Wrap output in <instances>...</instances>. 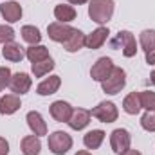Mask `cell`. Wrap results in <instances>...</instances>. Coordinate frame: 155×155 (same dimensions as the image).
Masks as SVG:
<instances>
[{
    "mask_svg": "<svg viewBox=\"0 0 155 155\" xmlns=\"http://www.w3.org/2000/svg\"><path fill=\"white\" fill-rule=\"evenodd\" d=\"M114 15V0H90L88 16L96 24H107Z\"/></svg>",
    "mask_w": 155,
    "mask_h": 155,
    "instance_id": "obj_1",
    "label": "cell"
},
{
    "mask_svg": "<svg viewBox=\"0 0 155 155\" xmlns=\"http://www.w3.org/2000/svg\"><path fill=\"white\" fill-rule=\"evenodd\" d=\"M72 146V137L67 132H54L49 135V150L54 155H65Z\"/></svg>",
    "mask_w": 155,
    "mask_h": 155,
    "instance_id": "obj_2",
    "label": "cell"
},
{
    "mask_svg": "<svg viewBox=\"0 0 155 155\" xmlns=\"http://www.w3.org/2000/svg\"><path fill=\"white\" fill-rule=\"evenodd\" d=\"M124 83H126V72L119 67H114L112 74L105 81H101V87H103V92H107V94H117V92H121Z\"/></svg>",
    "mask_w": 155,
    "mask_h": 155,
    "instance_id": "obj_3",
    "label": "cell"
},
{
    "mask_svg": "<svg viewBox=\"0 0 155 155\" xmlns=\"http://www.w3.org/2000/svg\"><path fill=\"white\" fill-rule=\"evenodd\" d=\"M9 87H11V90L16 92V94H25V92H29V88H31V78L27 76L25 72H16L15 76H11Z\"/></svg>",
    "mask_w": 155,
    "mask_h": 155,
    "instance_id": "obj_11",
    "label": "cell"
},
{
    "mask_svg": "<svg viewBox=\"0 0 155 155\" xmlns=\"http://www.w3.org/2000/svg\"><path fill=\"white\" fill-rule=\"evenodd\" d=\"M112 45H114V47H116V45H121L123 54H124L126 58H132V56H135V52H137L135 36H134L130 31H119V35H117L116 40L112 41Z\"/></svg>",
    "mask_w": 155,
    "mask_h": 155,
    "instance_id": "obj_4",
    "label": "cell"
},
{
    "mask_svg": "<svg viewBox=\"0 0 155 155\" xmlns=\"http://www.w3.org/2000/svg\"><path fill=\"white\" fill-rule=\"evenodd\" d=\"M25 56H27L33 63H38V61H43V60L51 58L47 47H43V45H31V47L25 51Z\"/></svg>",
    "mask_w": 155,
    "mask_h": 155,
    "instance_id": "obj_23",
    "label": "cell"
},
{
    "mask_svg": "<svg viewBox=\"0 0 155 155\" xmlns=\"http://www.w3.org/2000/svg\"><path fill=\"white\" fill-rule=\"evenodd\" d=\"M7 153H9V143L4 137H0V155H7Z\"/></svg>",
    "mask_w": 155,
    "mask_h": 155,
    "instance_id": "obj_31",
    "label": "cell"
},
{
    "mask_svg": "<svg viewBox=\"0 0 155 155\" xmlns=\"http://www.w3.org/2000/svg\"><path fill=\"white\" fill-rule=\"evenodd\" d=\"M15 38V31L9 25H0V43H9Z\"/></svg>",
    "mask_w": 155,
    "mask_h": 155,
    "instance_id": "obj_29",
    "label": "cell"
},
{
    "mask_svg": "<svg viewBox=\"0 0 155 155\" xmlns=\"http://www.w3.org/2000/svg\"><path fill=\"white\" fill-rule=\"evenodd\" d=\"M33 74L36 78H41L45 76L49 71H52L54 69V61H52V58H47V60H43V61H38V63H33Z\"/></svg>",
    "mask_w": 155,
    "mask_h": 155,
    "instance_id": "obj_25",
    "label": "cell"
},
{
    "mask_svg": "<svg viewBox=\"0 0 155 155\" xmlns=\"http://www.w3.org/2000/svg\"><path fill=\"white\" fill-rule=\"evenodd\" d=\"M54 16L61 24H67V22H72L76 18V9L72 5H67V4H60L54 7Z\"/></svg>",
    "mask_w": 155,
    "mask_h": 155,
    "instance_id": "obj_19",
    "label": "cell"
},
{
    "mask_svg": "<svg viewBox=\"0 0 155 155\" xmlns=\"http://www.w3.org/2000/svg\"><path fill=\"white\" fill-rule=\"evenodd\" d=\"M27 124L33 130L35 135H47V124L43 121V117L40 116L38 112H29L27 114Z\"/></svg>",
    "mask_w": 155,
    "mask_h": 155,
    "instance_id": "obj_16",
    "label": "cell"
},
{
    "mask_svg": "<svg viewBox=\"0 0 155 155\" xmlns=\"http://www.w3.org/2000/svg\"><path fill=\"white\" fill-rule=\"evenodd\" d=\"M20 108V97L15 94H7L0 99V114H15Z\"/></svg>",
    "mask_w": 155,
    "mask_h": 155,
    "instance_id": "obj_18",
    "label": "cell"
},
{
    "mask_svg": "<svg viewBox=\"0 0 155 155\" xmlns=\"http://www.w3.org/2000/svg\"><path fill=\"white\" fill-rule=\"evenodd\" d=\"M141 47L150 52V51H155V31L153 29H146L141 33Z\"/></svg>",
    "mask_w": 155,
    "mask_h": 155,
    "instance_id": "obj_26",
    "label": "cell"
},
{
    "mask_svg": "<svg viewBox=\"0 0 155 155\" xmlns=\"http://www.w3.org/2000/svg\"><path fill=\"white\" fill-rule=\"evenodd\" d=\"M139 97H141V107H144L148 112L155 110V92H150V90L139 92Z\"/></svg>",
    "mask_w": 155,
    "mask_h": 155,
    "instance_id": "obj_27",
    "label": "cell"
},
{
    "mask_svg": "<svg viewBox=\"0 0 155 155\" xmlns=\"http://www.w3.org/2000/svg\"><path fill=\"white\" fill-rule=\"evenodd\" d=\"M11 81V71L7 67H0V90L5 88Z\"/></svg>",
    "mask_w": 155,
    "mask_h": 155,
    "instance_id": "obj_30",
    "label": "cell"
},
{
    "mask_svg": "<svg viewBox=\"0 0 155 155\" xmlns=\"http://www.w3.org/2000/svg\"><path fill=\"white\" fill-rule=\"evenodd\" d=\"M71 4H85V2H88V0H69Z\"/></svg>",
    "mask_w": 155,
    "mask_h": 155,
    "instance_id": "obj_34",
    "label": "cell"
},
{
    "mask_svg": "<svg viewBox=\"0 0 155 155\" xmlns=\"http://www.w3.org/2000/svg\"><path fill=\"white\" fill-rule=\"evenodd\" d=\"M72 107L65 101H54L51 105V116L54 117L58 123H67L71 119V114H72Z\"/></svg>",
    "mask_w": 155,
    "mask_h": 155,
    "instance_id": "obj_9",
    "label": "cell"
},
{
    "mask_svg": "<svg viewBox=\"0 0 155 155\" xmlns=\"http://www.w3.org/2000/svg\"><path fill=\"white\" fill-rule=\"evenodd\" d=\"M76 155H92V153H88V152H78Z\"/></svg>",
    "mask_w": 155,
    "mask_h": 155,
    "instance_id": "obj_36",
    "label": "cell"
},
{
    "mask_svg": "<svg viewBox=\"0 0 155 155\" xmlns=\"http://www.w3.org/2000/svg\"><path fill=\"white\" fill-rule=\"evenodd\" d=\"M108 29L107 27H97L96 31H92L88 36H87V41H85V45L88 47V49H99L105 41H107V38H108Z\"/></svg>",
    "mask_w": 155,
    "mask_h": 155,
    "instance_id": "obj_13",
    "label": "cell"
},
{
    "mask_svg": "<svg viewBox=\"0 0 155 155\" xmlns=\"http://www.w3.org/2000/svg\"><path fill=\"white\" fill-rule=\"evenodd\" d=\"M22 38L25 40L27 43H31V45H36L41 40V35H40V31L35 25H24L22 27Z\"/></svg>",
    "mask_w": 155,
    "mask_h": 155,
    "instance_id": "obj_24",
    "label": "cell"
},
{
    "mask_svg": "<svg viewBox=\"0 0 155 155\" xmlns=\"http://www.w3.org/2000/svg\"><path fill=\"white\" fill-rule=\"evenodd\" d=\"M103 139H105V132L103 130H90L88 134H85L83 143H85V146L88 150H96V148L101 146Z\"/></svg>",
    "mask_w": 155,
    "mask_h": 155,
    "instance_id": "obj_22",
    "label": "cell"
},
{
    "mask_svg": "<svg viewBox=\"0 0 155 155\" xmlns=\"http://www.w3.org/2000/svg\"><path fill=\"white\" fill-rule=\"evenodd\" d=\"M123 108H124L126 114H132V116L139 114V110L143 108V107H141L139 92H132V94H128V96L124 97V101H123Z\"/></svg>",
    "mask_w": 155,
    "mask_h": 155,
    "instance_id": "obj_21",
    "label": "cell"
},
{
    "mask_svg": "<svg viewBox=\"0 0 155 155\" xmlns=\"http://www.w3.org/2000/svg\"><path fill=\"white\" fill-rule=\"evenodd\" d=\"M41 150L38 135H27L22 139V153L24 155H38Z\"/></svg>",
    "mask_w": 155,
    "mask_h": 155,
    "instance_id": "obj_20",
    "label": "cell"
},
{
    "mask_svg": "<svg viewBox=\"0 0 155 155\" xmlns=\"http://www.w3.org/2000/svg\"><path fill=\"white\" fill-rule=\"evenodd\" d=\"M60 85H61L60 76H51V78H47V79H43V81L40 83L38 88H36V92H38L40 96H51V94H54V92L60 88Z\"/></svg>",
    "mask_w": 155,
    "mask_h": 155,
    "instance_id": "obj_17",
    "label": "cell"
},
{
    "mask_svg": "<svg viewBox=\"0 0 155 155\" xmlns=\"http://www.w3.org/2000/svg\"><path fill=\"white\" fill-rule=\"evenodd\" d=\"M67 123H69V126L72 130H83L90 123V112L85 110V108H76V110H72L71 119Z\"/></svg>",
    "mask_w": 155,
    "mask_h": 155,
    "instance_id": "obj_12",
    "label": "cell"
},
{
    "mask_svg": "<svg viewBox=\"0 0 155 155\" xmlns=\"http://www.w3.org/2000/svg\"><path fill=\"white\" fill-rule=\"evenodd\" d=\"M4 58L9 60V61H22L24 60V47L20 43H15V41H9V43H4V51H2Z\"/></svg>",
    "mask_w": 155,
    "mask_h": 155,
    "instance_id": "obj_15",
    "label": "cell"
},
{
    "mask_svg": "<svg viewBox=\"0 0 155 155\" xmlns=\"http://www.w3.org/2000/svg\"><path fill=\"white\" fill-rule=\"evenodd\" d=\"M112 71H114L112 60L110 58H99L94 63V67L90 69V76H92V79H96V81H105L107 78L112 74Z\"/></svg>",
    "mask_w": 155,
    "mask_h": 155,
    "instance_id": "obj_7",
    "label": "cell"
},
{
    "mask_svg": "<svg viewBox=\"0 0 155 155\" xmlns=\"http://www.w3.org/2000/svg\"><path fill=\"white\" fill-rule=\"evenodd\" d=\"M47 33H49V38L54 40V41H65V40L71 36L72 33V27H69L67 24H61V22H54V24H49L47 27Z\"/></svg>",
    "mask_w": 155,
    "mask_h": 155,
    "instance_id": "obj_8",
    "label": "cell"
},
{
    "mask_svg": "<svg viewBox=\"0 0 155 155\" xmlns=\"http://www.w3.org/2000/svg\"><path fill=\"white\" fill-rule=\"evenodd\" d=\"M130 141H132V137H130L128 130H124V128H117L110 135V146H112V150L116 153L126 152L130 148Z\"/></svg>",
    "mask_w": 155,
    "mask_h": 155,
    "instance_id": "obj_6",
    "label": "cell"
},
{
    "mask_svg": "<svg viewBox=\"0 0 155 155\" xmlns=\"http://www.w3.org/2000/svg\"><path fill=\"white\" fill-rule=\"evenodd\" d=\"M85 41H87V36H85L81 31L72 29L71 36L63 41V47H65V51H67V52H76V51H79V49L85 45Z\"/></svg>",
    "mask_w": 155,
    "mask_h": 155,
    "instance_id": "obj_14",
    "label": "cell"
},
{
    "mask_svg": "<svg viewBox=\"0 0 155 155\" xmlns=\"http://www.w3.org/2000/svg\"><path fill=\"white\" fill-rule=\"evenodd\" d=\"M119 155H141V153H139L137 150H130V148H128L126 152H123V153H119Z\"/></svg>",
    "mask_w": 155,
    "mask_h": 155,
    "instance_id": "obj_33",
    "label": "cell"
},
{
    "mask_svg": "<svg viewBox=\"0 0 155 155\" xmlns=\"http://www.w3.org/2000/svg\"><path fill=\"white\" fill-rule=\"evenodd\" d=\"M150 79H152V83H153V85H155V71H153V72H152V76H150Z\"/></svg>",
    "mask_w": 155,
    "mask_h": 155,
    "instance_id": "obj_35",
    "label": "cell"
},
{
    "mask_svg": "<svg viewBox=\"0 0 155 155\" xmlns=\"http://www.w3.org/2000/svg\"><path fill=\"white\" fill-rule=\"evenodd\" d=\"M0 15L4 16V20H7V22H18L20 18H22V7H20V4H16V2H4L2 5H0Z\"/></svg>",
    "mask_w": 155,
    "mask_h": 155,
    "instance_id": "obj_10",
    "label": "cell"
},
{
    "mask_svg": "<svg viewBox=\"0 0 155 155\" xmlns=\"http://www.w3.org/2000/svg\"><path fill=\"white\" fill-rule=\"evenodd\" d=\"M141 124H143V128L146 132H155V116L152 112H146L141 117Z\"/></svg>",
    "mask_w": 155,
    "mask_h": 155,
    "instance_id": "obj_28",
    "label": "cell"
},
{
    "mask_svg": "<svg viewBox=\"0 0 155 155\" xmlns=\"http://www.w3.org/2000/svg\"><path fill=\"white\" fill-rule=\"evenodd\" d=\"M90 116L99 119L101 123H114L117 119V107L112 101H103L90 112Z\"/></svg>",
    "mask_w": 155,
    "mask_h": 155,
    "instance_id": "obj_5",
    "label": "cell"
},
{
    "mask_svg": "<svg viewBox=\"0 0 155 155\" xmlns=\"http://www.w3.org/2000/svg\"><path fill=\"white\" fill-rule=\"evenodd\" d=\"M146 63H150V65H155V51H150V52H146Z\"/></svg>",
    "mask_w": 155,
    "mask_h": 155,
    "instance_id": "obj_32",
    "label": "cell"
}]
</instances>
